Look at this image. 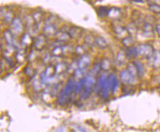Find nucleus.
<instances>
[]
</instances>
